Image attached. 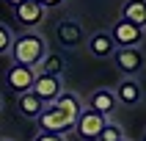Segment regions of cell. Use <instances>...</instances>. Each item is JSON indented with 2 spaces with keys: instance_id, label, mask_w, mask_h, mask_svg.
I'll list each match as a JSON object with an SVG mask.
<instances>
[{
  "instance_id": "obj_1",
  "label": "cell",
  "mask_w": 146,
  "mask_h": 141,
  "mask_svg": "<svg viewBox=\"0 0 146 141\" xmlns=\"http://www.w3.org/2000/svg\"><path fill=\"white\" fill-rule=\"evenodd\" d=\"M83 111V102L80 97L74 94V91H61L52 102H47L44 105V111H41L39 116H36V122H39L41 130H50V133H69L72 130L74 119H77V114Z\"/></svg>"
},
{
  "instance_id": "obj_11",
  "label": "cell",
  "mask_w": 146,
  "mask_h": 141,
  "mask_svg": "<svg viewBox=\"0 0 146 141\" xmlns=\"http://www.w3.org/2000/svg\"><path fill=\"white\" fill-rule=\"evenodd\" d=\"M88 50H91V55H94V58H110V55H113V50H116V44H113V39H110V33H108V31H97L88 39Z\"/></svg>"
},
{
  "instance_id": "obj_9",
  "label": "cell",
  "mask_w": 146,
  "mask_h": 141,
  "mask_svg": "<svg viewBox=\"0 0 146 141\" xmlns=\"http://www.w3.org/2000/svg\"><path fill=\"white\" fill-rule=\"evenodd\" d=\"M14 14H17V19H19L22 28H36L39 22H44L47 8L41 6L39 0H22V3L14 6Z\"/></svg>"
},
{
  "instance_id": "obj_10",
  "label": "cell",
  "mask_w": 146,
  "mask_h": 141,
  "mask_svg": "<svg viewBox=\"0 0 146 141\" xmlns=\"http://www.w3.org/2000/svg\"><path fill=\"white\" fill-rule=\"evenodd\" d=\"M55 36H58V41H61L64 47H69V50L80 47L83 41H86V36H83V28L74 22V19H61V22L55 25Z\"/></svg>"
},
{
  "instance_id": "obj_3",
  "label": "cell",
  "mask_w": 146,
  "mask_h": 141,
  "mask_svg": "<svg viewBox=\"0 0 146 141\" xmlns=\"http://www.w3.org/2000/svg\"><path fill=\"white\" fill-rule=\"evenodd\" d=\"M108 116H102L99 111H94V108H83L80 114H77V119H74L72 130L80 136L83 141H97L99 133H102V127H105Z\"/></svg>"
},
{
  "instance_id": "obj_13",
  "label": "cell",
  "mask_w": 146,
  "mask_h": 141,
  "mask_svg": "<svg viewBox=\"0 0 146 141\" xmlns=\"http://www.w3.org/2000/svg\"><path fill=\"white\" fill-rule=\"evenodd\" d=\"M17 108H19V114H22V116L36 119V116L44 111V100H39L33 91H22V94H17Z\"/></svg>"
},
{
  "instance_id": "obj_22",
  "label": "cell",
  "mask_w": 146,
  "mask_h": 141,
  "mask_svg": "<svg viewBox=\"0 0 146 141\" xmlns=\"http://www.w3.org/2000/svg\"><path fill=\"white\" fill-rule=\"evenodd\" d=\"M0 141H8V138H0Z\"/></svg>"
},
{
  "instance_id": "obj_17",
  "label": "cell",
  "mask_w": 146,
  "mask_h": 141,
  "mask_svg": "<svg viewBox=\"0 0 146 141\" xmlns=\"http://www.w3.org/2000/svg\"><path fill=\"white\" fill-rule=\"evenodd\" d=\"M11 41H14V36H11V31H8L6 25L0 22V55H6L8 50H11Z\"/></svg>"
},
{
  "instance_id": "obj_2",
  "label": "cell",
  "mask_w": 146,
  "mask_h": 141,
  "mask_svg": "<svg viewBox=\"0 0 146 141\" xmlns=\"http://www.w3.org/2000/svg\"><path fill=\"white\" fill-rule=\"evenodd\" d=\"M11 58H14V64H25V66H39V61L44 58V53H47V41H44V36H39V33H19L14 41H11Z\"/></svg>"
},
{
  "instance_id": "obj_7",
  "label": "cell",
  "mask_w": 146,
  "mask_h": 141,
  "mask_svg": "<svg viewBox=\"0 0 146 141\" xmlns=\"http://www.w3.org/2000/svg\"><path fill=\"white\" fill-rule=\"evenodd\" d=\"M31 91L36 94L39 100H44V105L47 102H52V100L64 91V83H61V78H55V75H44V72H36V78H33V86Z\"/></svg>"
},
{
  "instance_id": "obj_15",
  "label": "cell",
  "mask_w": 146,
  "mask_h": 141,
  "mask_svg": "<svg viewBox=\"0 0 146 141\" xmlns=\"http://www.w3.org/2000/svg\"><path fill=\"white\" fill-rule=\"evenodd\" d=\"M39 66H41V72L44 75H55V78H61L64 75V69H66V64H64V55L61 53H44V58L39 61Z\"/></svg>"
},
{
  "instance_id": "obj_8",
  "label": "cell",
  "mask_w": 146,
  "mask_h": 141,
  "mask_svg": "<svg viewBox=\"0 0 146 141\" xmlns=\"http://www.w3.org/2000/svg\"><path fill=\"white\" fill-rule=\"evenodd\" d=\"M33 78H36V69L33 66H25V64H11L6 72V83L14 94H22V91H31L33 86Z\"/></svg>"
},
{
  "instance_id": "obj_4",
  "label": "cell",
  "mask_w": 146,
  "mask_h": 141,
  "mask_svg": "<svg viewBox=\"0 0 146 141\" xmlns=\"http://www.w3.org/2000/svg\"><path fill=\"white\" fill-rule=\"evenodd\" d=\"M113 64L130 78H138L143 72V50L141 47H116L113 50Z\"/></svg>"
},
{
  "instance_id": "obj_18",
  "label": "cell",
  "mask_w": 146,
  "mask_h": 141,
  "mask_svg": "<svg viewBox=\"0 0 146 141\" xmlns=\"http://www.w3.org/2000/svg\"><path fill=\"white\" fill-rule=\"evenodd\" d=\"M33 141H66V138H64V133H50V130H41Z\"/></svg>"
},
{
  "instance_id": "obj_6",
  "label": "cell",
  "mask_w": 146,
  "mask_h": 141,
  "mask_svg": "<svg viewBox=\"0 0 146 141\" xmlns=\"http://www.w3.org/2000/svg\"><path fill=\"white\" fill-rule=\"evenodd\" d=\"M113 97L116 102H121V105H138L141 100H143V86H141L138 78H130V75H124L121 80L116 83V89H113Z\"/></svg>"
},
{
  "instance_id": "obj_19",
  "label": "cell",
  "mask_w": 146,
  "mask_h": 141,
  "mask_svg": "<svg viewBox=\"0 0 146 141\" xmlns=\"http://www.w3.org/2000/svg\"><path fill=\"white\" fill-rule=\"evenodd\" d=\"M44 8H52V6H58V3H64V0H39Z\"/></svg>"
},
{
  "instance_id": "obj_5",
  "label": "cell",
  "mask_w": 146,
  "mask_h": 141,
  "mask_svg": "<svg viewBox=\"0 0 146 141\" xmlns=\"http://www.w3.org/2000/svg\"><path fill=\"white\" fill-rule=\"evenodd\" d=\"M110 39H113L116 47H141L143 28L127 22V19H119V22H113V28H110Z\"/></svg>"
},
{
  "instance_id": "obj_12",
  "label": "cell",
  "mask_w": 146,
  "mask_h": 141,
  "mask_svg": "<svg viewBox=\"0 0 146 141\" xmlns=\"http://www.w3.org/2000/svg\"><path fill=\"white\" fill-rule=\"evenodd\" d=\"M88 108H94V111H99L102 116L110 119V114L116 111V97H113V91H110V89H97L94 94H91V100H88Z\"/></svg>"
},
{
  "instance_id": "obj_20",
  "label": "cell",
  "mask_w": 146,
  "mask_h": 141,
  "mask_svg": "<svg viewBox=\"0 0 146 141\" xmlns=\"http://www.w3.org/2000/svg\"><path fill=\"white\" fill-rule=\"evenodd\" d=\"M8 3H11V6H17V3H22V0H8Z\"/></svg>"
},
{
  "instance_id": "obj_21",
  "label": "cell",
  "mask_w": 146,
  "mask_h": 141,
  "mask_svg": "<svg viewBox=\"0 0 146 141\" xmlns=\"http://www.w3.org/2000/svg\"><path fill=\"white\" fill-rule=\"evenodd\" d=\"M0 108H3V97H0Z\"/></svg>"
},
{
  "instance_id": "obj_23",
  "label": "cell",
  "mask_w": 146,
  "mask_h": 141,
  "mask_svg": "<svg viewBox=\"0 0 146 141\" xmlns=\"http://www.w3.org/2000/svg\"><path fill=\"white\" fill-rule=\"evenodd\" d=\"M121 141H127V138H121Z\"/></svg>"
},
{
  "instance_id": "obj_16",
  "label": "cell",
  "mask_w": 146,
  "mask_h": 141,
  "mask_svg": "<svg viewBox=\"0 0 146 141\" xmlns=\"http://www.w3.org/2000/svg\"><path fill=\"white\" fill-rule=\"evenodd\" d=\"M121 138H124V127H121V124H116V122H110V119H108L97 141H121Z\"/></svg>"
},
{
  "instance_id": "obj_14",
  "label": "cell",
  "mask_w": 146,
  "mask_h": 141,
  "mask_svg": "<svg viewBox=\"0 0 146 141\" xmlns=\"http://www.w3.org/2000/svg\"><path fill=\"white\" fill-rule=\"evenodd\" d=\"M121 19L143 28V22H146V3L143 0H127V3L121 6Z\"/></svg>"
}]
</instances>
